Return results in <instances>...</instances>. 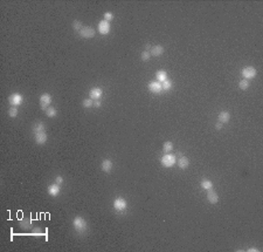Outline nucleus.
<instances>
[{"instance_id":"cd10ccee","label":"nucleus","mask_w":263,"mask_h":252,"mask_svg":"<svg viewBox=\"0 0 263 252\" xmlns=\"http://www.w3.org/2000/svg\"><path fill=\"white\" fill-rule=\"evenodd\" d=\"M82 104H83V107H86V108H90V107L94 106V100H91V99H86V100H83Z\"/></svg>"},{"instance_id":"f8f14e48","label":"nucleus","mask_w":263,"mask_h":252,"mask_svg":"<svg viewBox=\"0 0 263 252\" xmlns=\"http://www.w3.org/2000/svg\"><path fill=\"white\" fill-rule=\"evenodd\" d=\"M48 194L50 195V196H53V197H58L59 195H60V185L58 184V183H53V184H50L49 187H48Z\"/></svg>"},{"instance_id":"bb28decb","label":"nucleus","mask_w":263,"mask_h":252,"mask_svg":"<svg viewBox=\"0 0 263 252\" xmlns=\"http://www.w3.org/2000/svg\"><path fill=\"white\" fill-rule=\"evenodd\" d=\"M7 113H8V115H10L11 117H16L18 116V114H19V109H18L16 107H11Z\"/></svg>"},{"instance_id":"a878e982","label":"nucleus","mask_w":263,"mask_h":252,"mask_svg":"<svg viewBox=\"0 0 263 252\" xmlns=\"http://www.w3.org/2000/svg\"><path fill=\"white\" fill-rule=\"evenodd\" d=\"M162 87H163V90H170L172 88V81L171 80H165L164 82H162Z\"/></svg>"},{"instance_id":"ddd939ff","label":"nucleus","mask_w":263,"mask_h":252,"mask_svg":"<svg viewBox=\"0 0 263 252\" xmlns=\"http://www.w3.org/2000/svg\"><path fill=\"white\" fill-rule=\"evenodd\" d=\"M48 140V135L46 131H41V133H38L35 134V142L36 144H45Z\"/></svg>"},{"instance_id":"7c9ffc66","label":"nucleus","mask_w":263,"mask_h":252,"mask_svg":"<svg viewBox=\"0 0 263 252\" xmlns=\"http://www.w3.org/2000/svg\"><path fill=\"white\" fill-rule=\"evenodd\" d=\"M55 183H58L59 185L63 184V177L62 176H56V177H55Z\"/></svg>"},{"instance_id":"f257e3e1","label":"nucleus","mask_w":263,"mask_h":252,"mask_svg":"<svg viewBox=\"0 0 263 252\" xmlns=\"http://www.w3.org/2000/svg\"><path fill=\"white\" fill-rule=\"evenodd\" d=\"M73 226L78 233H83L86 232L87 229H88V223H87V220L83 217L76 216L75 218L73 219Z\"/></svg>"},{"instance_id":"2f4dec72","label":"nucleus","mask_w":263,"mask_h":252,"mask_svg":"<svg viewBox=\"0 0 263 252\" xmlns=\"http://www.w3.org/2000/svg\"><path fill=\"white\" fill-rule=\"evenodd\" d=\"M94 106H95L96 108H100V107L102 106V102H101V100H96V101H94Z\"/></svg>"},{"instance_id":"f3484780","label":"nucleus","mask_w":263,"mask_h":252,"mask_svg":"<svg viewBox=\"0 0 263 252\" xmlns=\"http://www.w3.org/2000/svg\"><path fill=\"white\" fill-rule=\"evenodd\" d=\"M33 131L35 133V134L41 133V131H46V126H45V123H43L42 121L35 122V123L33 124Z\"/></svg>"},{"instance_id":"39448f33","label":"nucleus","mask_w":263,"mask_h":252,"mask_svg":"<svg viewBox=\"0 0 263 252\" xmlns=\"http://www.w3.org/2000/svg\"><path fill=\"white\" fill-rule=\"evenodd\" d=\"M241 74L243 76L244 80H250V79H254L257 74V70L254 67H244L242 70H241Z\"/></svg>"},{"instance_id":"20e7f679","label":"nucleus","mask_w":263,"mask_h":252,"mask_svg":"<svg viewBox=\"0 0 263 252\" xmlns=\"http://www.w3.org/2000/svg\"><path fill=\"white\" fill-rule=\"evenodd\" d=\"M126 206H128V203L123 197H117V198L114 199V209L116 211L122 212L126 209Z\"/></svg>"},{"instance_id":"dca6fc26","label":"nucleus","mask_w":263,"mask_h":252,"mask_svg":"<svg viewBox=\"0 0 263 252\" xmlns=\"http://www.w3.org/2000/svg\"><path fill=\"white\" fill-rule=\"evenodd\" d=\"M218 120H219V122L222 123V124L228 123L230 120V114L228 112H221L220 114H219V116H218Z\"/></svg>"},{"instance_id":"0eeeda50","label":"nucleus","mask_w":263,"mask_h":252,"mask_svg":"<svg viewBox=\"0 0 263 252\" xmlns=\"http://www.w3.org/2000/svg\"><path fill=\"white\" fill-rule=\"evenodd\" d=\"M8 101H10V103L13 107L21 106V104H22V102H24V96H22L21 94H19V93H14V94H12V95L10 96Z\"/></svg>"},{"instance_id":"412c9836","label":"nucleus","mask_w":263,"mask_h":252,"mask_svg":"<svg viewBox=\"0 0 263 252\" xmlns=\"http://www.w3.org/2000/svg\"><path fill=\"white\" fill-rule=\"evenodd\" d=\"M156 78H157L158 82H164L165 80H167V73L165 70H158L156 73Z\"/></svg>"},{"instance_id":"473e14b6","label":"nucleus","mask_w":263,"mask_h":252,"mask_svg":"<svg viewBox=\"0 0 263 252\" xmlns=\"http://www.w3.org/2000/svg\"><path fill=\"white\" fill-rule=\"evenodd\" d=\"M215 129H216V130H221V129H222V123L218 122V123L215 124Z\"/></svg>"},{"instance_id":"aec40b11","label":"nucleus","mask_w":263,"mask_h":252,"mask_svg":"<svg viewBox=\"0 0 263 252\" xmlns=\"http://www.w3.org/2000/svg\"><path fill=\"white\" fill-rule=\"evenodd\" d=\"M200 187L204 190H210L213 189V182L210 179H202L200 182Z\"/></svg>"},{"instance_id":"4be33fe9","label":"nucleus","mask_w":263,"mask_h":252,"mask_svg":"<svg viewBox=\"0 0 263 252\" xmlns=\"http://www.w3.org/2000/svg\"><path fill=\"white\" fill-rule=\"evenodd\" d=\"M45 113H46V115H47L48 117H55L56 115H58V110L54 108V107H52V106H49L45 110Z\"/></svg>"},{"instance_id":"72a5a7b5","label":"nucleus","mask_w":263,"mask_h":252,"mask_svg":"<svg viewBox=\"0 0 263 252\" xmlns=\"http://www.w3.org/2000/svg\"><path fill=\"white\" fill-rule=\"evenodd\" d=\"M152 48V46H151V44H145V51H148V52H150V49Z\"/></svg>"},{"instance_id":"1a4fd4ad","label":"nucleus","mask_w":263,"mask_h":252,"mask_svg":"<svg viewBox=\"0 0 263 252\" xmlns=\"http://www.w3.org/2000/svg\"><path fill=\"white\" fill-rule=\"evenodd\" d=\"M89 96L91 100H100L101 97L103 96V89L101 87H92L89 92Z\"/></svg>"},{"instance_id":"423d86ee","label":"nucleus","mask_w":263,"mask_h":252,"mask_svg":"<svg viewBox=\"0 0 263 252\" xmlns=\"http://www.w3.org/2000/svg\"><path fill=\"white\" fill-rule=\"evenodd\" d=\"M52 103V95L48 94V93H43L42 95L40 96V106L42 108L43 110H46L48 107L50 106Z\"/></svg>"},{"instance_id":"a211bd4d","label":"nucleus","mask_w":263,"mask_h":252,"mask_svg":"<svg viewBox=\"0 0 263 252\" xmlns=\"http://www.w3.org/2000/svg\"><path fill=\"white\" fill-rule=\"evenodd\" d=\"M178 165H179L180 169H186V168H188V165H190V160L187 158L186 156H181L178 160Z\"/></svg>"},{"instance_id":"5701e85b","label":"nucleus","mask_w":263,"mask_h":252,"mask_svg":"<svg viewBox=\"0 0 263 252\" xmlns=\"http://www.w3.org/2000/svg\"><path fill=\"white\" fill-rule=\"evenodd\" d=\"M83 28V25H82V22L80 21V20H74V22H73V29L75 31V32H78L80 33V31Z\"/></svg>"},{"instance_id":"393cba45","label":"nucleus","mask_w":263,"mask_h":252,"mask_svg":"<svg viewBox=\"0 0 263 252\" xmlns=\"http://www.w3.org/2000/svg\"><path fill=\"white\" fill-rule=\"evenodd\" d=\"M239 88H240V89H242V90H247V89L249 88V82H248V80H244V79L240 80V82H239Z\"/></svg>"},{"instance_id":"f704fd0d","label":"nucleus","mask_w":263,"mask_h":252,"mask_svg":"<svg viewBox=\"0 0 263 252\" xmlns=\"http://www.w3.org/2000/svg\"><path fill=\"white\" fill-rule=\"evenodd\" d=\"M248 251L249 252H253V251L257 252V251H260V250H258V249H256V247H250V249H248Z\"/></svg>"},{"instance_id":"2eb2a0df","label":"nucleus","mask_w":263,"mask_h":252,"mask_svg":"<svg viewBox=\"0 0 263 252\" xmlns=\"http://www.w3.org/2000/svg\"><path fill=\"white\" fill-rule=\"evenodd\" d=\"M150 54L152 56H160L164 54V47L160 46V45H156V46H152V48L150 49Z\"/></svg>"},{"instance_id":"4468645a","label":"nucleus","mask_w":263,"mask_h":252,"mask_svg":"<svg viewBox=\"0 0 263 252\" xmlns=\"http://www.w3.org/2000/svg\"><path fill=\"white\" fill-rule=\"evenodd\" d=\"M112 168H114V163H112V161L111 160L106 158V160L102 161V164H101V169H102V171H104V172H110L111 170H112Z\"/></svg>"},{"instance_id":"7ed1b4c3","label":"nucleus","mask_w":263,"mask_h":252,"mask_svg":"<svg viewBox=\"0 0 263 252\" xmlns=\"http://www.w3.org/2000/svg\"><path fill=\"white\" fill-rule=\"evenodd\" d=\"M80 36L83 38V39H91L95 36V28L91 27V26H83V28L80 31Z\"/></svg>"},{"instance_id":"6e6552de","label":"nucleus","mask_w":263,"mask_h":252,"mask_svg":"<svg viewBox=\"0 0 263 252\" xmlns=\"http://www.w3.org/2000/svg\"><path fill=\"white\" fill-rule=\"evenodd\" d=\"M97 29H98V32H100L102 35H108L109 34V32H110V24H109V21H106V20H101L100 22H98V27H97Z\"/></svg>"},{"instance_id":"6ab92c4d","label":"nucleus","mask_w":263,"mask_h":252,"mask_svg":"<svg viewBox=\"0 0 263 252\" xmlns=\"http://www.w3.org/2000/svg\"><path fill=\"white\" fill-rule=\"evenodd\" d=\"M19 225H20V228L21 229H24V230H28V229L32 228V222H31V219L29 218H22L19 222Z\"/></svg>"},{"instance_id":"9b49d317","label":"nucleus","mask_w":263,"mask_h":252,"mask_svg":"<svg viewBox=\"0 0 263 252\" xmlns=\"http://www.w3.org/2000/svg\"><path fill=\"white\" fill-rule=\"evenodd\" d=\"M207 201H208L210 204H216L219 202V195L216 194L213 189L207 190Z\"/></svg>"},{"instance_id":"f03ea898","label":"nucleus","mask_w":263,"mask_h":252,"mask_svg":"<svg viewBox=\"0 0 263 252\" xmlns=\"http://www.w3.org/2000/svg\"><path fill=\"white\" fill-rule=\"evenodd\" d=\"M160 163H162V165H163L164 168H172L173 165L177 163V157L174 155H172V154L167 153V154L162 156Z\"/></svg>"},{"instance_id":"c85d7f7f","label":"nucleus","mask_w":263,"mask_h":252,"mask_svg":"<svg viewBox=\"0 0 263 252\" xmlns=\"http://www.w3.org/2000/svg\"><path fill=\"white\" fill-rule=\"evenodd\" d=\"M140 58H142V61H148V59L151 58V54H150V52H148V51H144V52H142V54H140Z\"/></svg>"},{"instance_id":"b1692460","label":"nucleus","mask_w":263,"mask_h":252,"mask_svg":"<svg viewBox=\"0 0 263 252\" xmlns=\"http://www.w3.org/2000/svg\"><path fill=\"white\" fill-rule=\"evenodd\" d=\"M173 149V143L172 142H170V141H167V142H165L163 144V150L165 154H167V153H170V151Z\"/></svg>"},{"instance_id":"9d476101","label":"nucleus","mask_w":263,"mask_h":252,"mask_svg":"<svg viewBox=\"0 0 263 252\" xmlns=\"http://www.w3.org/2000/svg\"><path fill=\"white\" fill-rule=\"evenodd\" d=\"M148 89L153 94H160V93L163 92L162 83L158 82V81H151V82L148 83Z\"/></svg>"},{"instance_id":"c756f323","label":"nucleus","mask_w":263,"mask_h":252,"mask_svg":"<svg viewBox=\"0 0 263 252\" xmlns=\"http://www.w3.org/2000/svg\"><path fill=\"white\" fill-rule=\"evenodd\" d=\"M112 19H114V13H111V12H105L104 13V20H106V21H109V22H110Z\"/></svg>"}]
</instances>
